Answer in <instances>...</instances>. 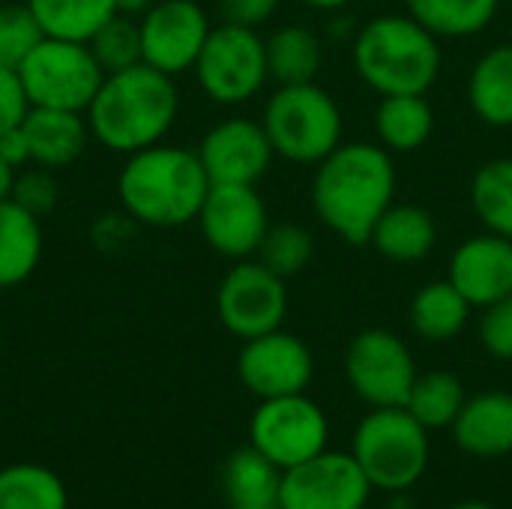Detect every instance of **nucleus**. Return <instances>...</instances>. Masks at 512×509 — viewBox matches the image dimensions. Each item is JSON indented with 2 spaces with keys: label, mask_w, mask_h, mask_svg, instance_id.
<instances>
[{
  "label": "nucleus",
  "mask_w": 512,
  "mask_h": 509,
  "mask_svg": "<svg viewBox=\"0 0 512 509\" xmlns=\"http://www.w3.org/2000/svg\"><path fill=\"white\" fill-rule=\"evenodd\" d=\"M0 156L15 168H27L30 165V147H27V135H24V126H12L0 135Z\"/></svg>",
  "instance_id": "58836bf2"
},
{
  "label": "nucleus",
  "mask_w": 512,
  "mask_h": 509,
  "mask_svg": "<svg viewBox=\"0 0 512 509\" xmlns=\"http://www.w3.org/2000/svg\"><path fill=\"white\" fill-rule=\"evenodd\" d=\"M87 45H90V51H93V57L105 75L144 63V57H141V24L132 15H120V12L111 15L87 39Z\"/></svg>",
  "instance_id": "2f4dec72"
},
{
  "label": "nucleus",
  "mask_w": 512,
  "mask_h": 509,
  "mask_svg": "<svg viewBox=\"0 0 512 509\" xmlns=\"http://www.w3.org/2000/svg\"><path fill=\"white\" fill-rule=\"evenodd\" d=\"M210 177L195 150L153 144L126 156L117 195L129 219L150 228H180L198 219Z\"/></svg>",
  "instance_id": "7ed1b4c3"
},
{
  "label": "nucleus",
  "mask_w": 512,
  "mask_h": 509,
  "mask_svg": "<svg viewBox=\"0 0 512 509\" xmlns=\"http://www.w3.org/2000/svg\"><path fill=\"white\" fill-rule=\"evenodd\" d=\"M195 222L204 243L231 261L252 258L273 225L258 189L243 183H213Z\"/></svg>",
  "instance_id": "f8f14e48"
},
{
  "label": "nucleus",
  "mask_w": 512,
  "mask_h": 509,
  "mask_svg": "<svg viewBox=\"0 0 512 509\" xmlns=\"http://www.w3.org/2000/svg\"><path fill=\"white\" fill-rule=\"evenodd\" d=\"M453 429L462 453L477 459H501L512 453V393L489 390L465 399Z\"/></svg>",
  "instance_id": "a211bd4d"
},
{
  "label": "nucleus",
  "mask_w": 512,
  "mask_h": 509,
  "mask_svg": "<svg viewBox=\"0 0 512 509\" xmlns=\"http://www.w3.org/2000/svg\"><path fill=\"white\" fill-rule=\"evenodd\" d=\"M228 509H282V501H255V504H231Z\"/></svg>",
  "instance_id": "37998d69"
},
{
  "label": "nucleus",
  "mask_w": 512,
  "mask_h": 509,
  "mask_svg": "<svg viewBox=\"0 0 512 509\" xmlns=\"http://www.w3.org/2000/svg\"><path fill=\"white\" fill-rule=\"evenodd\" d=\"M30 111L27 93L15 69L0 66V135L12 126H21Z\"/></svg>",
  "instance_id": "e433bc0d"
},
{
  "label": "nucleus",
  "mask_w": 512,
  "mask_h": 509,
  "mask_svg": "<svg viewBox=\"0 0 512 509\" xmlns=\"http://www.w3.org/2000/svg\"><path fill=\"white\" fill-rule=\"evenodd\" d=\"M471 207L483 231L512 240V156L489 159L471 180Z\"/></svg>",
  "instance_id": "cd10ccee"
},
{
  "label": "nucleus",
  "mask_w": 512,
  "mask_h": 509,
  "mask_svg": "<svg viewBox=\"0 0 512 509\" xmlns=\"http://www.w3.org/2000/svg\"><path fill=\"white\" fill-rule=\"evenodd\" d=\"M282 471L252 444L240 447L228 456L222 471V489L231 504H255V501H276L279 498Z\"/></svg>",
  "instance_id": "c756f323"
},
{
  "label": "nucleus",
  "mask_w": 512,
  "mask_h": 509,
  "mask_svg": "<svg viewBox=\"0 0 512 509\" xmlns=\"http://www.w3.org/2000/svg\"><path fill=\"white\" fill-rule=\"evenodd\" d=\"M450 509H495V507H489L486 501H462V504H453Z\"/></svg>",
  "instance_id": "c03bdc74"
},
{
  "label": "nucleus",
  "mask_w": 512,
  "mask_h": 509,
  "mask_svg": "<svg viewBox=\"0 0 512 509\" xmlns=\"http://www.w3.org/2000/svg\"><path fill=\"white\" fill-rule=\"evenodd\" d=\"M264 132L276 156L297 165H318L342 144V108L339 102L309 84H282L264 105Z\"/></svg>",
  "instance_id": "423d86ee"
},
{
  "label": "nucleus",
  "mask_w": 512,
  "mask_h": 509,
  "mask_svg": "<svg viewBox=\"0 0 512 509\" xmlns=\"http://www.w3.org/2000/svg\"><path fill=\"white\" fill-rule=\"evenodd\" d=\"M0 509H69V495L48 468L9 465L0 471Z\"/></svg>",
  "instance_id": "7c9ffc66"
},
{
  "label": "nucleus",
  "mask_w": 512,
  "mask_h": 509,
  "mask_svg": "<svg viewBox=\"0 0 512 509\" xmlns=\"http://www.w3.org/2000/svg\"><path fill=\"white\" fill-rule=\"evenodd\" d=\"M195 153L210 183H243V186H255L267 174L276 156L264 132V123L249 117H228L216 123L201 138Z\"/></svg>",
  "instance_id": "dca6fc26"
},
{
  "label": "nucleus",
  "mask_w": 512,
  "mask_h": 509,
  "mask_svg": "<svg viewBox=\"0 0 512 509\" xmlns=\"http://www.w3.org/2000/svg\"><path fill=\"white\" fill-rule=\"evenodd\" d=\"M330 423L318 402L306 393L261 399L249 423V444L261 450L279 471H288L327 450Z\"/></svg>",
  "instance_id": "1a4fd4ad"
},
{
  "label": "nucleus",
  "mask_w": 512,
  "mask_h": 509,
  "mask_svg": "<svg viewBox=\"0 0 512 509\" xmlns=\"http://www.w3.org/2000/svg\"><path fill=\"white\" fill-rule=\"evenodd\" d=\"M471 111L492 129L512 126V45L489 48L468 78Z\"/></svg>",
  "instance_id": "4be33fe9"
},
{
  "label": "nucleus",
  "mask_w": 512,
  "mask_h": 509,
  "mask_svg": "<svg viewBox=\"0 0 512 509\" xmlns=\"http://www.w3.org/2000/svg\"><path fill=\"white\" fill-rule=\"evenodd\" d=\"M351 456L372 489L402 495L429 468V429L408 408H372L354 429Z\"/></svg>",
  "instance_id": "39448f33"
},
{
  "label": "nucleus",
  "mask_w": 512,
  "mask_h": 509,
  "mask_svg": "<svg viewBox=\"0 0 512 509\" xmlns=\"http://www.w3.org/2000/svg\"><path fill=\"white\" fill-rule=\"evenodd\" d=\"M12 180H15V168L0 156V201H3V198H9V192H12Z\"/></svg>",
  "instance_id": "a19ab883"
},
{
  "label": "nucleus",
  "mask_w": 512,
  "mask_h": 509,
  "mask_svg": "<svg viewBox=\"0 0 512 509\" xmlns=\"http://www.w3.org/2000/svg\"><path fill=\"white\" fill-rule=\"evenodd\" d=\"M465 399H468L465 384L453 372L435 369V372L417 375L405 408L420 426H426L432 432V429H450L456 423Z\"/></svg>",
  "instance_id": "c85d7f7f"
},
{
  "label": "nucleus",
  "mask_w": 512,
  "mask_h": 509,
  "mask_svg": "<svg viewBox=\"0 0 512 509\" xmlns=\"http://www.w3.org/2000/svg\"><path fill=\"white\" fill-rule=\"evenodd\" d=\"M42 219L12 198L0 201V291L27 282L42 261Z\"/></svg>",
  "instance_id": "412c9836"
},
{
  "label": "nucleus",
  "mask_w": 512,
  "mask_h": 509,
  "mask_svg": "<svg viewBox=\"0 0 512 509\" xmlns=\"http://www.w3.org/2000/svg\"><path fill=\"white\" fill-rule=\"evenodd\" d=\"M192 72L213 102L243 105L270 81L267 45L258 30L222 21L210 30Z\"/></svg>",
  "instance_id": "6e6552de"
},
{
  "label": "nucleus",
  "mask_w": 512,
  "mask_h": 509,
  "mask_svg": "<svg viewBox=\"0 0 512 509\" xmlns=\"http://www.w3.org/2000/svg\"><path fill=\"white\" fill-rule=\"evenodd\" d=\"M480 342L495 360L512 363V294L483 309Z\"/></svg>",
  "instance_id": "c9c22d12"
},
{
  "label": "nucleus",
  "mask_w": 512,
  "mask_h": 509,
  "mask_svg": "<svg viewBox=\"0 0 512 509\" xmlns=\"http://www.w3.org/2000/svg\"><path fill=\"white\" fill-rule=\"evenodd\" d=\"M315 216L345 243L366 246L375 222L396 204L393 153L369 141H342L315 165L312 177Z\"/></svg>",
  "instance_id": "f257e3e1"
},
{
  "label": "nucleus",
  "mask_w": 512,
  "mask_h": 509,
  "mask_svg": "<svg viewBox=\"0 0 512 509\" xmlns=\"http://www.w3.org/2000/svg\"><path fill=\"white\" fill-rule=\"evenodd\" d=\"M303 3L312 9H321V12H336V9H345L351 0H303Z\"/></svg>",
  "instance_id": "79ce46f5"
},
{
  "label": "nucleus",
  "mask_w": 512,
  "mask_h": 509,
  "mask_svg": "<svg viewBox=\"0 0 512 509\" xmlns=\"http://www.w3.org/2000/svg\"><path fill=\"white\" fill-rule=\"evenodd\" d=\"M30 108H63L87 114L105 72L87 42L45 36L18 66Z\"/></svg>",
  "instance_id": "0eeeda50"
},
{
  "label": "nucleus",
  "mask_w": 512,
  "mask_h": 509,
  "mask_svg": "<svg viewBox=\"0 0 512 509\" xmlns=\"http://www.w3.org/2000/svg\"><path fill=\"white\" fill-rule=\"evenodd\" d=\"M117 3V12L120 15H132V18H141L156 0H114Z\"/></svg>",
  "instance_id": "ea45409f"
},
{
  "label": "nucleus",
  "mask_w": 512,
  "mask_h": 509,
  "mask_svg": "<svg viewBox=\"0 0 512 509\" xmlns=\"http://www.w3.org/2000/svg\"><path fill=\"white\" fill-rule=\"evenodd\" d=\"M447 279L474 306L486 309L512 294V240L483 231L465 240L453 258Z\"/></svg>",
  "instance_id": "f3484780"
},
{
  "label": "nucleus",
  "mask_w": 512,
  "mask_h": 509,
  "mask_svg": "<svg viewBox=\"0 0 512 509\" xmlns=\"http://www.w3.org/2000/svg\"><path fill=\"white\" fill-rule=\"evenodd\" d=\"M36 15L45 36L87 42L111 15H117L114 0H24Z\"/></svg>",
  "instance_id": "bb28decb"
},
{
  "label": "nucleus",
  "mask_w": 512,
  "mask_h": 509,
  "mask_svg": "<svg viewBox=\"0 0 512 509\" xmlns=\"http://www.w3.org/2000/svg\"><path fill=\"white\" fill-rule=\"evenodd\" d=\"M42 39L45 33L27 3L0 6V66L18 72V66Z\"/></svg>",
  "instance_id": "72a5a7b5"
},
{
  "label": "nucleus",
  "mask_w": 512,
  "mask_h": 509,
  "mask_svg": "<svg viewBox=\"0 0 512 509\" xmlns=\"http://www.w3.org/2000/svg\"><path fill=\"white\" fill-rule=\"evenodd\" d=\"M372 483L351 453L324 450L282 471V509H366Z\"/></svg>",
  "instance_id": "ddd939ff"
},
{
  "label": "nucleus",
  "mask_w": 512,
  "mask_h": 509,
  "mask_svg": "<svg viewBox=\"0 0 512 509\" xmlns=\"http://www.w3.org/2000/svg\"><path fill=\"white\" fill-rule=\"evenodd\" d=\"M267 45V72L270 81L282 84H309L324 66V42L312 27L285 24L264 39Z\"/></svg>",
  "instance_id": "b1692460"
},
{
  "label": "nucleus",
  "mask_w": 512,
  "mask_h": 509,
  "mask_svg": "<svg viewBox=\"0 0 512 509\" xmlns=\"http://www.w3.org/2000/svg\"><path fill=\"white\" fill-rule=\"evenodd\" d=\"M216 315L222 327L243 342L282 330L288 315L285 279L267 270L258 258L237 261L219 282Z\"/></svg>",
  "instance_id": "9b49d317"
},
{
  "label": "nucleus",
  "mask_w": 512,
  "mask_h": 509,
  "mask_svg": "<svg viewBox=\"0 0 512 509\" xmlns=\"http://www.w3.org/2000/svg\"><path fill=\"white\" fill-rule=\"evenodd\" d=\"M435 132V111L426 93H396L381 96L375 111L378 144L390 153H414Z\"/></svg>",
  "instance_id": "5701e85b"
},
{
  "label": "nucleus",
  "mask_w": 512,
  "mask_h": 509,
  "mask_svg": "<svg viewBox=\"0 0 512 509\" xmlns=\"http://www.w3.org/2000/svg\"><path fill=\"white\" fill-rule=\"evenodd\" d=\"M57 195H60L57 192V180L51 177L48 168L27 165L24 171H15L9 198L15 204H21L27 213H33L36 219H45L57 207Z\"/></svg>",
  "instance_id": "f704fd0d"
},
{
  "label": "nucleus",
  "mask_w": 512,
  "mask_h": 509,
  "mask_svg": "<svg viewBox=\"0 0 512 509\" xmlns=\"http://www.w3.org/2000/svg\"><path fill=\"white\" fill-rule=\"evenodd\" d=\"M312 375H315V357L309 345L285 330L246 339L237 357V378L258 399L306 393Z\"/></svg>",
  "instance_id": "2eb2a0df"
},
{
  "label": "nucleus",
  "mask_w": 512,
  "mask_h": 509,
  "mask_svg": "<svg viewBox=\"0 0 512 509\" xmlns=\"http://www.w3.org/2000/svg\"><path fill=\"white\" fill-rule=\"evenodd\" d=\"M351 60L360 81L381 96L429 93L444 66L441 39L411 15L369 18L354 36Z\"/></svg>",
  "instance_id": "20e7f679"
},
{
  "label": "nucleus",
  "mask_w": 512,
  "mask_h": 509,
  "mask_svg": "<svg viewBox=\"0 0 512 509\" xmlns=\"http://www.w3.org/2000/svg\"><path fill=\"white\" fill-rule=\"evenodd\" d=\"M312 255H315L312 234L303 225H291V222L270 225V231L264 234L258 252H255V258L282 279L303 273L309 267Z\"/></svg>",
  "instance_id": "473e14b6"
},
{
  "label": "nucleus",
  "mask_w": 512,
  "mask_h": 509,
  "mask_svg": "<svg viewBox=\"0 0 512 509\" xmlns=\"http://www.w3.org/2000/svg\"><path fill=\"white\" fill-rule=\"evenodd\" d=\"M471 309L474 306L456 291V285L450 279H438V282L423 285L414 294V300L408 306V321L420 339L450 342L465 330Z\"/></svg>",
  "instance_id": "393cba45"
},
{
  "label": "nucleus",
  "mask_w": 512,
  "mask_h": 509,
  "mask_svg": "<svg viewBox=\"0 0 512 509\" xmlns=\"http://www.w3.org/2000/svg\"><path fill=\"white\" fill-rule=\"evenodd\" d=\"M369 243L387 261L417 264L432 255L438 243V222L426 207L390 204L387 213L375 222Z\"/></svg>",
  "instance_id": "aec40b11"
},
{
  "label": "nucleus",
  "mask_w": 512,
  "mask_h": 509,
  "mask_svg": "<svg viewBox=\"0 0 512 509\" xmlns=\"http://www.w3.org/2000/svg\"><path fill=\"white\" fill-rule=\"evenodd\" d=\"M24 135L30 147V165L57 171L81 159L90 141V123L81 111L30 108L24 117Z\"/></svg>",
  "instance_id": "6ab92c4d"
},
{
  "label": "nucleus",
  "mask_w": 512,
  "mask_h": 509,
  "mask_svg": "<svg viewBox=\"0 0 512 509\" xmlns=\"http://www.w3.org/2000/svg\"><path fill=\"white\" fill-rule=\"evenodd\" d=\"M282 0H219V15L225 24H240V27H252L258 30L261 24H267Z\"/></svg>",
  "instance_id": "4c0bfd02"
},
{
  "label": "nucleus",
  "mask_w": 512,
  "mask_h": 509,
  "mask_svg": "<svg viewBox=\"0 0 512 509\" xmlns=\"http://www.w3.org/2000/svg\"><path fill=\"white\" fill-rule=\"evenodd\" d=\"M138 24L144 63L171 78L195 66L213 30L207 12L195 0H156Z\"/></svg>",
  "instance_id": "4468645a"
},
{
  "label": "nucleus",
  "mask_w": 512,
  "mask_h": 509,
  "mask_svg": "<svg viewBox=\"0 0 512 509\" xmlns=\"http://www.w3.org/2000/svg\"><path fill=\"white\" fill-rule=\"evenodd\" d=\"M405 6L438 39H465L495 21L501 0H405Z\"/></svg>",
  "instance_id": "a878e982"
},
{
  "label": "nucleus",
  "mask_w": 512,
  "mask_h": 509,
  "mask_svg": "<svg viewBox=\"0 0 512 509\" xmlns=\"http://www.w3.org/2000/svg\"><path fill=\"white\" fill-rule=\"evenodd\" d=\"M180 111V93L171 75L138 63L105 75L87 108L90 135L111 153H138L165 141Z\"/></svg>",
  "instance_id": "f03ea898"
},
{
  "label": "nucleus",
  "mask_w": 512,
  "mask_h": 509,
  "mask_svg": "<svg viewBox=\"0 0 512 509\" xmlns=\"http://www.w3.org/2000/svg\"><path fill=\"white\" fill-rule=\"evenodd\" d=\"M345 375L351 390L369 408H405L417 381L411 348L384 327L357 333L345 351Z\"/></svg>",
  "instance_id": "9d476101"
}]
</instances>
